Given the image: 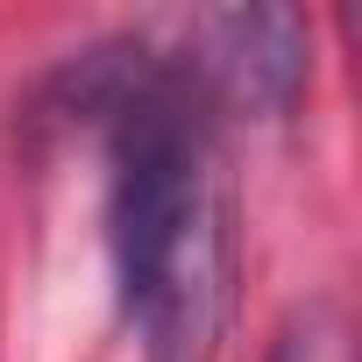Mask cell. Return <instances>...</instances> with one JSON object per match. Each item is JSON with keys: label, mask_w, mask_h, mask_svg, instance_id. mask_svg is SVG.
<instances>
[{"label": "cell", "mask_w": 362, "mask_h": 362, "mask_svg": "<svg viewBox=\"0 0 362 362\" xmlns=\"http://www.w3.org/2000/svg\"><path fill=\"white\" fill-rule=\"evenodd\" d=\"M36 121L93 135L107 156V256L142 362H221L242 298V235L221 107L185 50L149 29L93 36L36 86Z\"/></svg>", "instance_id": "cell-1"}, {"label": "cell", "mask_w": 362, "mask_h": 362, "mask_svg": "<svg viewBox=\"0 0 362 362\" xmlns=\"http://www.w3.org/2000/svg\"><path fill=\"white\" fill-rule=\"evenodd\" d=\"M185 64L206 86V100L228 114L277 121L313 86V29L298 8H206L185 22Z\"/></svg>", "instance_id": "cell-2"}, {"label": "cell", "mask_w": 362, "mask_h": 362, "mask_svg": "<svg viewBox=\"0 0 362 362\" xmlns=\"http://www.w3.org/2000/svg\"><path fill=\"white\" fill-rule=\"evenodd\" d=\"M263 362H348V313H341L327 291L305 298V305H291L284 327L270 334Z\"/></svg>", "instance_id": "cell-3"}]
</instances>
